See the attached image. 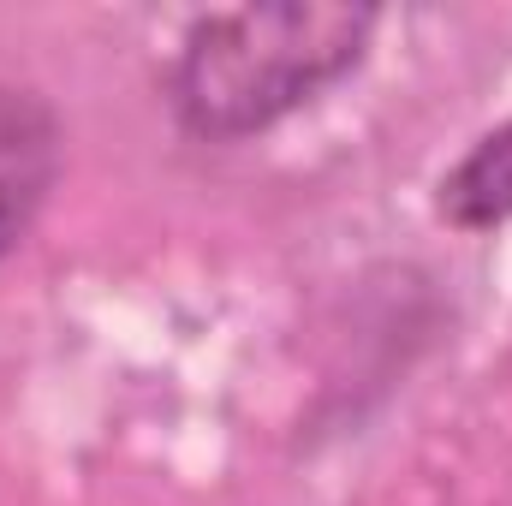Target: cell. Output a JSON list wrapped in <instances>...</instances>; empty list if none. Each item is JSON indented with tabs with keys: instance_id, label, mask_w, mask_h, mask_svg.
<instances>
[{
	"instance_id": "6da1fadb",
	"label": "cell",
	"mask_w": 512,
	"mask_h": 506,
	"mask_svg": "<svg viewBox=\"0 0 512 506\" xmlns=\"http://www.w3.org/2000/svg\"><path fill=\"white\" fill-rule=\"evenodd\" d=\"M376 36V6L286 0L239 6L191 24L173 66L179 126L203 143H239L280 126L328 84H340Z\"/></svg>"
},
{
	"instance_id": "7a4b0ae2",
	"label": "cell",
	"mask_w": 512,
	"mask_h": 506,
	"mask_svg": "<svg viewBox=\"0 0 512 506\" xmlns=\"http://www.w3.org/2000/svg\"><path fill=\"white\" fill-rule=\"evenodd\" d=\"M60 173V120L42 96L0 84V256L42 215Z\"/></svg>"
},
{
	"instance_id": "3957f363",
	"label": "cell",
	"mask_w": 512,
	"mask_h": 506,
	"mask_svg": "<svg viewBox=\"0 0 512 506\" xmlns=\"http://www.w3.org/2000/svg\"><path fill=\"white\" fill-rule=\"evenodd\" d=\"M441 215L465 233L512 221V120L477 137L465 149V161L441 179Z\"/></svg>"
}]
</instances>
